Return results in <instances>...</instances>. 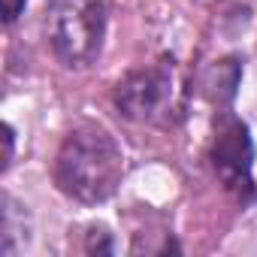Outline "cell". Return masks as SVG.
Instances as JSON below:
<instances>
[{
    "label": "cell",
    "mask_w": 257,
    "mask_h": 257,
    "mask_svg": "<svg viewBox=\"0 0 257 257\" xmlns=\"http://www.w3.org/2000/svg\"><path fill=\"white\" fill-rule=\"evenodd\" d=\"M109 0H49L46 31L52 52L70 70L91 67L103 49Z\"/></svg>",
    "instance_id": "2"
},
{
    "label": "cell",
    "mask_w": 257,
    "mask_h": 257,
    "mask_svg": "<svg viewBox=\"0 0 257 257\" xmlns=\"http://www.w3.org/2000/svg\"><path fill=\"white\" fill-rule=\"evenodd\" d=\"M115 109L137 124H170L182 115V82L176 64L161 58L155 64L131 70L115 85Z\"/></svg>",
    "instance_id": "3"
},
{
    "label": "cell",
    "mask_w": 257,
    "mask_h": 257,
    "mask_svg": "<svg viewBox=\"0 0 257 257\" xmlns=\"http://www.w3.org/2000/svg\"><path fill=\"white\" fill-rule=\"evenodd\" d=\"M25 4H28V0H4V22H7V25H13V22L22 16Z\"/></svg>",
    "instance_id": "8"
},
{
    "label": "cell",
    "mask_w": 257,
    "mask_h": 257,
    "mask_svg": "<svg viewBox=\"0 0 257 257\" xmlns=\"http://www.w3.org/2000/svg\"><path fill=\"white\" fill-rule=\"evenodd\" d=\"M124 179V155L100 124H79L67 134L55 158V185L79 203L109 200Z\"/></svg>",
    "instance_id": "1"
},
{
    "label": "cell",
    "mask_w": 257,
    "mask_h": 257,
    "mask_svg": "<svg viewBox=\"0 0 257 257\" xmlns=\"http://www.w3.org/2000/svg\"><path fill=\"white\" fill-rule=\"evenodd\" d=\"M4 143H7V152H4V170L13 164V152H16V131L10 124H4Z\"/></svg>",
    "instance_id": "9"
},
{
    "label": "cell",
    "mask_w": 257,
    "mask_h": 257,
    "mask_svg": "<svg viewBox=\"0 0 257 257\" xmlns=\"http://www.w3.org/2000/svg\"><path fill=\"white\" fill-rule=\"evenodd\" d=\"M236 85H239V64L230 58V61H221L212 73H209V82H206V88H209V94H212V100H233V94H236Z\"/></svg>",
    "instance_id": "6"
},
{
    "label": "cell",
    "mask_w": 257,
    "mask_h": 257,
    "mask_svg": "<svg viewBox=\"0 0 257 257\" xmlns=\"http://www.w3.org/2000/svg\"><path fill=\"white\" fill-rule=\"evenodd\" d=\"M85 251H91V254H112V251H115V242H112L109 230H106V227H91V230H88Z\"/></svg>",
    "instance_id": "7"
},
{
    "label": "cell",
    "mask_w": 257,
    "mask_h": 257,
    "mask_svg": "<svg viewBox=\"0 0 257 257\" xmlns=\"http://www.w3.org/2000/svg\"><path fill=\"white\" fill-rule=\"evenodd\" d=\"M4 254H16L22 242H28V230H25V209L13 203V197H4Z\"/></svg>",
    "instance_id": "5"
},
{
    "label": "cell",
    "mask_w": 257,
    "mask_h": 257,
    "mask_svg": "<svg viewBox=\"0 0 257 257\" xmlns=\"http://www.w3.org/2000/svg\"><path fill=\"white\" fill-rule=\"evenodd\" d=\"M212 170L221 179V185L239 200L248 203L257 197V185H254V143L248 134V124L236 115H224L215 127V140H212V152H209Z\"/></svg>",
    "instance_id": "4"
}]
</instances>
